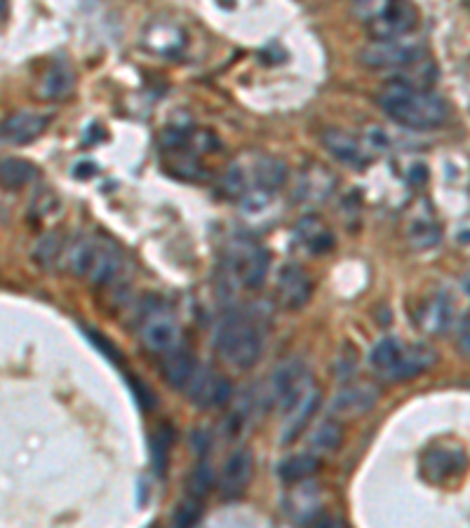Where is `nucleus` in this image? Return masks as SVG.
<instances>
[{
    "label": "nucleus",
    "mask_w": 470,
    "mask_h": 528,
    "mask_svg": "<svg viewBox=\"0 0 470 528\" xmlns=\"http://www.w3.org/2000/svg\"><path fill=\"white\" fill-rule=\"evenodd\" d=\"M379 106L384 108L388 118L409 130H433L445 123L449 115L445 99L431 90L405 85L400 80H391L381 90Z\"/></svg>",
    "instance_id": "nucleus-1"
},
{
    "label": "nucleus",
    "mask_w": 470,
    "mask_h": 528,
    "mask_svg": "<svg viewBox=\"0 0 470 528\" xmlns=\"http://www.w3.org/2000/svg\"><path fill=\"white\" fill-rule=\"evenodd\" d=\"M214 348L235 369H252L264 352V336L245 315H228L214 331Z\"/></svg>",
    "instance_id": "nucleus-2"
},
{
    "label": "nucleus",
    "mask_w": 470,
    "mask_h": 528,
    "mask_svg": "<svg viewBox=\"0 0 470 528\" xmlns=\"http://www.w3.org/2000/svg\"><path fill=\"white\" fill-rule=\"evenodd\" d=\"M66 268L94 284H109L123 270V256L102 238H78L66 249Z\"/></svg>",
    "instance_id": "nucleus-3"
},
{
    "label": "nucleus",
    "mask_w": 470,
    "mask_h": 528,
    "mask_svg": "<svg viewBox=\"0 0 470 528\" xmlns=\"http://www.w3.org/2000/svg\"><path fill=\"white\" fill-rule=\"evenodd\" d=\"M268 268H271V256L250 235H235L233 240L226 242L224 254H221V270L228 282L240 284L245 289H259L266 282Z\"/></svg>",
    "instance_id": "nucleus-4"
},
{
    "label": "nucleus",
    "mask_w": 470,
    "mask_h": 528,
    "mask_svg": "<svg viewBox=\"0 0 470 528\" xmlns=\"http://www.w3.org/2000/svg\"><path fill=\"white\" fill-rule=\"evenodd\" d=\"M423 59V43L412 33L391 40H372L360 50V62L374 71H402Z\"/></svg>",
    "instance_id": "nucleus-5"
},
{
    "label": "nucleus",
    "mask_w": 470,
    "mask_h": 528,
    "mask_svg": "<svg viewBox=\"0 0 470 528\" xmlns=\"http://www.w3.org/2000/svg\"><path fill=\"white\" fill-rule=\"evenodd\" d=\"M184 392H186V397L191 399V404L200 406V409L224 406L231 402V397H233L231 381L224 376H219L217 371H212L210 367H198Z\"/></svg>",
    "instance_id": "nucleus-6"
},
{
    "label": "nucleus",
    "mask_w": 470,
    "mask_h": 528,
    "mask_svg": "<svg viewBox=\"0 0 470 528\" xmlns=\"http://www.w3.org/2000/svg\"><path fill=\"white\" fill-rule=\"evenodd\" d=\"M186 31L179 24L170 22V19H153L151 24H146V29L141 31V47L149 50L156 57L174 59L186 50Z\"/></svg>",
    "instance_id": "nucleus-7"
},
{
    "label": "nucleus",
    "mask_w": 470,
    "mask_h": 528,
    "mask_svg": "<svg viewBox=\"0 0 470 528\" xmlns=\"http://www.w3.org/2000/svg\"><path fill=\"white\" fill-rule=\"evenodd\" d=\"M179 336V324L174 320L172 313L160 308L146 313L144 324H141V341H144V345L151 352L165 355V352L174 350L179 345Z\"/></svg>",
    "instance_id": "nucleus-8"
},
{
    "label": "nucleus",
    "mask_w": 470,
    "mask_h": 528,
    "mask_svg": "<svg viewBox=\"0 0 470 528\" xmlns=\"http://www.w3.org/2000/svg\"><path fill=\"white\" fill-rule=\"evenodd\" d=\"M416 29V8L409 0H395L391 8L369 22L374 40H391L409 36Z\"/></svg>",
    "instance_id": "nucleus-9"
},
{
    "label": "nucleus",
    "mask_w": 470,
    "mask_h": 528,
    "mask_svg": "<svg viewBox=\"0 0 470 528\" xmlns=\"http://www.w3.org/2000/svg\"><path fill=\"white\" fill-rule=\"evenodd\" d=\"M254 475V456L247 449L233 451L219 475V493L224 500H235L247 491Z\"/></svg>",
    "instance_id": "nucleus-10"
},
{
    "label": "nucleus",
    "mask_w": 470,
    "mask_h": 528,
    "mask_svg": "<svg viewBox=\"0 0 470 528\" xmlns=\"http://www.w3.org/2000/svg\"><path fill=\"white\" fill-rule=\"evenodd\" d=\"M320 388L315 383L308 385V388L301 392V395L294 399V402L285 409V423H282V444H290L297 439L301 432L306 430V425L311 423V418L320 406Z\"/></svg>",
    "instance_id": "nucleus-11"
},
{
    "label": "nucleus",
    "mask_w": 470,
    "mask_h": 528,
    "mask_svg": "<svg viewBox=\"0 0 470 528\" xmlns=\"http://www.w3.org/2000/svg\"><path fill=\"white\" fill-rule=\"evenodd\" d=\"M322 144H325V148L334 155V158L353 169H365L369 162L374 160V155L369 153L365 141L353 137V134H348V132L327 130L325 134H322Z\"/></svg>",
    "instance_id": "nucleus-12"
},
{
    "label": "nucleus",
    "mask_w": 470,
    "mask_h": 528,
    "mask_svg": "<svg viewBox=\"0 0 470 528\" xmlns=\"http://www.w3.org/2000/svg\"><path fill=\"white\" fill-rule=\"evenodd\" d=\"M50 125V118L45 113L36 111H19L10 115L3 123V144L5 146H26L33 144L45 127Z\"/></svg>",
    "instance_id": "nucleus-13"
},
{
    "label": "nucleus",
    "mask_w": 470,
    "mask_h": 528,
    "mask_svg": "<svg viewBox=\"0 0 470 528\" xmlns=\"http://www.w3.org/2000/svg\"><path fill=\"white\" fill-rule=\"evenodd\" d=\"M334 188H337V176L329 172L325 165L313 162L299 174L297 198L306 205H320L334 193Z\"/></svg>",
    "instance_id": "nucleus-14"
},
{
    "label": "nucleus",
    "mask_w": 470,
    "mask_h": 528,
    "mask_svg": "<svg viewBox=\"0 0 470 528\" xmlns=\"http://www.w3.org/2000/svg\"><path fill=\"white\" fill-rule=\"evenodd\" d=\"M313 284L299 266H285L278 275V301L287 310H301L311 301Z\"/></svg>",
    "instance_id": "nucleus-15"
},
{
    "label": "nucleus",
    "mask_w": 470,
    "mask_h": 528,
    "mask_svg": "<svg viewBox=\"0 0 470 528\" xmlns=\"http://www.w3.org/2000/svg\"><path fill=\"white\" fill-rule=\"evenodd\" d=\"M416 324H419V329L428 336L447 334L449 327L454 324V303L449 301L447 294L431 296V299L421 303L419 315H416Z\"/></svg>",
    "instance_id": "nucleus-16"
},
{
    "label": "nucleus",
    "mask_w": 470,
    "mask_h": 528,
    "mask_svg": "<svg viewBox=\"0 0 470 528\" xmlns=\"http://www.w3.org/2000/svg\"><path fill=\"white\" fill-rule=\"evenodd\" d=\"M379 402V390L369 383H353L348 388L339 390V395L334 397L332 411L337 416H365L374 409V404Z\"/></svg>",
    "instance_id": "nucleus-17"
},
{
    "label": "nucleus",
    "mask_w": 470,
    "mask_h": 528,
    "mask_svg": "<svg viewBox=\"0 0 470 528\" xmlns=\"http://www.w3.org/2000/svg\"><path fill=\"white\" fill-rule=\"evenodd\" d=\"M463 467H466L463 449H433L423 458V475L435 484H445L452 477H459Z\"/></svg>",
    "instance_id": "nucleus-18"
},
{
    "label": "nucleus",
    "mask_w": 470,
    "mask_h": 528,
    "mask_svg": "<svg viewBox=\"0 0 470 528\" xmlns=\"http://www.w3.org/2000/svg\"><path fill=\"white\" fill-rule=\"evenodd\" d=\"M435 362H438V352H435L431 345H423V343L405 345L400 362L395 364V369L386 378L393 383L409 381V378H416L419 374H423V371L431 369Z\"/></svg>",
    "instance_id": "nucleus-19"
},
{
    "label": "nucleus",
    "mask_w": 470,
    "mask_h": 528,
    "mask_svg": "<svg viewBox=\"0 0 470 528\" xmlns=\"http://www.w3.org/2000/svg\"><path fill=\"white\" fill-rule=\"evenodd\" d=\"M73 87H76V76H73L71 66L64 62H55L38 80L36 94L43 101H62L71 97Z\"/></svg>",
    "instance_id": "nucleus-20"
},
{
    "label": "nucleus",
    "mask_w": 470,
    "mask_h": 528,
    "mask_svg": "<svg viewBox=\"0 0 470 528\" xmlns=\"http://www.w3.org/2000/svg\"><path fill=\"white\" fill-rule=\"evenodd\" d=\"M160 369H163V378H165V383L170 385V388L186 390L188 383H191L193 374H196L198 364H196V360H193L191 352L174 348L170 352H165Z\"/></svg>",
    "instance_id": "nucleus-21"
},
{
    "label": "nucleus",
    "mask_w": 470,
    "mask_h": 528,
    "mask_svg": "<svg viewBox=\"0 0 470 528\" xmlns=\"http://www.w3.org/2000/svg\"><path fill=\"white\" fill-rule=\"evenodd\" d=\"M297 238L311 254H325L334 247V235L318 216H306L297 223Z\"/></svg>",
    "instance_id": "nucleus-22"
},
{
    "label": "nucleus",
    "mask_w": 470,
    "mask_h": 528,
    "mask_svg": "<svg viewBox=\"0 0 470 528\" xmlns=\"http://www.w3.org/2000/svg\"><path fill=\"white\" fill-rule=\"evenodd\" d=\"M320 467L318 453H297V456H290L287 460H282L278 467V475L282 482L287 484H299L311 479Z\"/></svg>",
    "instance_id": "nucleus-23"
},
{
    "label": "nucleus",
    "mask_w": 470,
    "mask_h": 528,
    "mask_svg": "<svg viewBox=\"0 0 470 528\" xmlns=\"http://www.w3.org/2000/svg\"><path fill=\"white\" fill-rule=\"evenodd\" d=\"M36 176H38V169L36 165H31L29 160H22V158L3 160V172H0V179H3V188H8V191H19V188L29 186Z\"/></svg>",
    "instance_id": "nucleus-24"
},
{
    "label": "nucleus",
    "mask_w": 470,
    "mask_h": 528,
    "mask_svg": "<svg viewBox=\"0 0 470 528\" xmlns=\"http://www.w3.org/2000/svg\"><path fill=\"white\" fill-rule=\"evenodd\" d=\"M402 350H405V345H402L398 338H384V341L376 343L374 350L369 352V362H372V367L386 378L395 369V364L400 362Z\"/></svg>",
    "instance_id": "nucleus-25"
},
{
    "label": "nucleus",
    "mask_w": 470,
    "mask_h": 528,
    "mask_svg": "<svg viewBox=\"0 0 470 528\" xmlns=\"http://www.w3.org/2000/svg\"><path fill=\"white\" fill-rule=\"evenodd\" d=\"M344 444V425L337 421L320 423L318 428L311 432V449L313 453H334L339 451V446Z\"/></svg>",
    "instance_id": "nucleus-26"
},
{
    "label": "nucleus",
    "mask_w": 470,
    "mask_h": 528,
    "mask_svg": "<svg viewBox=\"0 0 470 528\" xmlns=\"http://www.w3.org/2000/svg\"><path fill=\"white\" fill-rule=\"evenodd\" d=\"M306 482H299V489H294L292 493V512L299 521H313V514L318 512V507H320L318 489Z\"/></svg>",
    "instance_id": "nucleus-27"
},
{
    "label": "nucleus",
    "mask_w": 470,
    "mask_h": 528,
    "mask_svg": "<svg viewBox=\"0 0 470 528\" xmlns=\"http://www.w3.org/2000/svg\"><path fill=\"white\" fill-rule=\"evenodd\" d=\"M214 470L210 463H198L196 467L191 470V475L186 479V493L193 498H200L203 500L205 496H210L212 489H214Z\"/></svg>",
    "instance_id": "nucleus-28"
},
{
    "label": "nucleus",
    "mask_w": 470,
    "mask_h": 528,
    "mask_svg": "<svg viewBox=\"0 0 470 528\" xmlns=\"http://www.w3.org/2000/svg\"><path fill=\"white\" fill-rule=\"evenodd\" d=\"M409 242L416 249H431L440 242V228L433 219H416L409 223Z\"/></svg>",
    "instance_id": "nucleus-29"
},
{
    "label": "nucleus",
    "mask_w": 470,
    "mask_h": 528,
    "mask_svg": "<svg viewBox=\"0 0 470 528\" xmlns=\"http://www.w3.org/2000/svg\"><path fill=\"white\" fill-rule=\"evenodd\" d=\"M200 517H203V505H200V498L188 496V500L179 503L172 512V524L174 526H193L198 524Z\"/></svg>",
    "instance_id": "nucleus-30"
},
{
    "label": "nucleus",
    "mask_w": 470,
    "mask_h": 528,
    "mask_svg": "<svg viewBox=\"0 0 470 528\" xmlns=\"http://www.w3.org/2000/svg\"><path fill=\"white\" fill-rule=\"evenodd\" d=\"M36 259L40 261V266H52L59 259V254H62V245H59V235L50 233L45 235V238L38 240L36 245Z\"/></svg>",
    "instance_id": "nucleus-31"
},
{
    "label": "nucleus",
    "mask_w": 470,
    "mask_h": 528,
    "mask_svg": "<svg viewBox=\"0 0 470 528\" xmlns=\"http://www.w3.org/2000/svg\"><path fill=\"white\" fill-rule=\"evenodd\" d=\"M393 3L395 0H353V10H355V15H358L360 19H365V22L369 24L372 19L379 17L381 12L391 8Z\"/></svg>",
    "instance_id": "nucleus-32"
},
{
    "label": "nucleus",
    "mask_w": 470,
    "mask_h": 528,
    "mask_svg": "<svg viewBox=\"0 0 470 528\" xmlns=\"http://www.w3.org/2000/svg\"><path fill=\"white\" fill-rule=\"evenodd\" d=\"M172 444V435L167 430H160V435L156 437V444H153V460H156L158 472H165L167 465V449Z\"/></svg>",
    "instance_id": "nucleus-33"
},
{
    "label": "nucleus",
    "mask_w": 470,
    "mask_h": 528,
    "mask_svg": "<svg viewBox=\"0 0 470 528\" xmlns=\"http://www.w3.org/2000/svg\"><path fill=\"white\" fill-rule=\"evenodd\" d=\"M459 350L466 357H470V313H468V317L461 324V331H459Z\"/></svg>",
    "instance_id": "nucleus-34"
}]
</instances>
